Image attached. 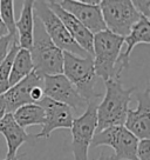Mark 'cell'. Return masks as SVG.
Here are the masks:
<instances>
[{"instance_id": "1", "label": "cell", "mask_w": 150, "mask_h": 160, "mask_svg": "<svg viewBox=\"0 0 150 160\" xmlns=\"http://www.w3.org/2000/svg\"><path fill=\"white\" fill-rule=\"evenodd\" d=\"M105 97L96 108L97 132L113 126L124 125L131 95L134 91H136V86L131 88H124L121 79L105 80Z\"/></svg>"}, {"instance_id": "2", "label": "cell", "mask_w": 150, "mask_h": 160, "mask_svg": "<svg viewBox=\"0 0 150 160\" xmlns=\"http://www.w3.org/2000/svg\"><path fill=\"white\" fill-rule=\"evenodd\" d=\"M30 57L34 65V71L45 75L62 74L63 67V52L54 45L40 20L34 15V32H33V45L30 48Z\"/></svg>"}, {"instance_id": "3", "label": "cell", "mask_w": 150, "mask_h": 160, "mask_svg": "<svg viewBox=\"0 0 150 160\" xmlns=\"http://www.w3.org/2000/svg\"><path fill=\"white\" fill-rule=\"evenodd\" d=\"M62 74L69 80L87 102L95 101L101 97L100 93L95 92L96 73L91 55L81 58L68 52H63Z\"/></svg>"}, {"instance_id": "4", "label": "cell", "mask_w": 150, "mask_h": 160, "mask_svg": "<svg viewBox=\"0 0 150 160\" xmlns=\"http://www.w3.org/2000/svg\"><path fill=\"white\" fill-rule=\"evenodd\" d=\"M124 38L105 30L94 34L93 38V62L96 77L103 81L116 79L115 68L120 57Z\"/></svg>"}, {"instance_id": "5", "label": "cell", "mask_w": 150, "mask_h": 160, "mask_svg": "<svg viewBox=\"0 0 150 160\" xmlns=\"http://www.w3.org/2000/svg\"><path fill=\"white\" fill-rule=\"evenodd\" d=\"M33 12L35 17L40 20L46 33L56 47H59L62 52H68L81 58L89 57V54L82 50L70 37L61 20L50 10L47 1H34Z\"/></svg>"}, {"instance_id": "6", "label": "cell", "mask_w": 150, "mask_h": 160, "mask_svg": "<svg viewBox=\"0 0 150 160\" xmlns=\"http://www.w3.org/2000/svg\"><path fill=\"white\" fill-rule=\"evenodd\" d=\"M100 10L105 28L122 38L129 34L142 18L129 0H103L100 1Z\"/></svg>"}, {"instance_id": "7", "label": "cell", "mask_w": 150, "mask_h": 160, "mask_svg": "<svg viewBox=\"0 0 150 160\" xmlns=\"http://www.w3.org/2000/svg\"><path fill=\"white\" fill-rule=\"evenodd\" d=\"M96 108V100L90 101L88 102L85 112L73 120L70 131L74 160H88V148L90 147L91 140L97 127Z\"/></svg>"}, {"instance_id": "8", "label": "cell", "mask_w": 150, "mask_h": 160, "mask_svg": "<svg viewBox=\"0 0 150 160\" xmlns=\"http://www.w3.org/2000/svg\"><path fill=\"white\" fill-rule=\"evenodd\" d=\"M137 144L138 139L124 126H113L95 133L90 146L94 148L99 146H109L115 152L113 155L115 160H137Z\"/></svg>"}, {"instance_id": "9", "label": "cell", "mask_w": 150, "mask_h": 160, "mask_svg": "<svg viewBox=\"0 0 150 160\" xmlns=\"http://www.w3.org/2000/svg\"><path fill=\"white\" fill-rule=\"evenodd\" d=\"M42 90L45 97L68 106L75 112L87 108L88 102L79 94L76 88L63 74L45 75Z\"/></svg>"}, {"instance_id": "10", "label": "cell", "mask_w": 150, "mask_h": 160, "mask_svg": "<svg viewBox=\"0 0 150 160\" xmlns=\"http://www.w3.org/2000/svg\"><path fill=\"white\" fill-rule=\"evenodd\" d=\"M56 2L62 10L79 20L93 35L107 30L100 4H89V0H60Z\"/></svg>"}, {"instance_id": "11", "label": "cell", "mask_w": 150, "mask_h": 160, "mask_svg": "<svg viewBox=\"0 0 150 160\" xmlns=\"http://www.w3.org/2000/svg\"><path fill=\"white\" fill-rule=\"evenodd\" d=\"M38 105L41 106L45 112V122L42 125V130L38 134L33 135L34 139H40V138L48 139L53 131L72 127L74 117L68 106L56 102L47 97H44L38 102Z\"/></svg>"}, {"instance_id": "12", "label": "cell", "mask_w": 150, "mask_h": 160, "mask_svg": "<svg viewBox=\"0 0 150 160\" xmlns=\"http://www.w3.org/2000/svg\"><path fill=\"white\" fill-rule=\"evenodd\" d=\"M138 140H149L150 137V88L147 87L137 97V107L127 112L124 125Z\"/></svg>"}, {"instance_id": "13", "label": "cell", "mask_w": 150, "mask_h": 160, "mask_svg": "<svg viewBox=\"0 0 150 160\" xmlns=\"http://www.w3.org/2000/svg\"><path fill=\"white\" fill-rule=\"evenodd\" d=\"M44 85V77L38 74L34 70L30 75L10 87L2 94L6 106V113H13L19 107L27 104H33L30 100V91L36 86Z\"/></svg>"}, {"instance_id": "14", "label": "cell", "mask_w": 150, "mask_h": 160, "mask_svg": "<svg viewBox=\"0 0 150 160\" xmlns=\"http://www.w3.org/2000/svg\"><path fill=\"white\" fill-rule=\"evenodd\" d=\"M150 42V22L149 19L147 18H141L136 22L134 27L131 28L130 33L124 38L125 50L122 52L121 51L117 64L115 68V77L116 79H121V75L123 70L129 68L130 54L134 50V47L140 44H145L148 45Z\"/></svg>"}, {"instance_id": "15", "label": "cell", "mask_w": 150, "mask_h": 160, "mask_svg": "<svg viewBox=\"0 0 150 160\" xmlns=\"http://www.w3.org/2000/svg\"><path fill=\"white\" fill-rule=\"evenodd\" d=\"M47 4L50 7V10L56 14V17L61 20V22L63 24L66 30L68 31V33L74 39L75 42L89 55H93V38H94V35L91 34L79 20H76L72 14L66 12L65 10H62L60 6L58 5L56 1L52 0V1H47Z\"/></svg>"}, {"instance_id": "16", "label": "cell", "mask_w": 150, "mask_h": 160, "mask_svg": "<svg viewBox=\"0 0 150 160\" xmlns=\"http://www.w3.org/2000/svg\"><path fill=\"white\" fill-rule=\"evenodd\" d=\"M0 134L4 135L7 144V155L6 158L13 160L16 158V152L22 144L30 141L33 135H30L24 128L15 122L12 113H6L0 119ZM34 139V138H33Z\"/></svg>"}, {"instance_id": "17", "label": "cell", "mask_w": 150, "mask_h": 160, "mask_svg": "<svg viewBox=\"0 0 150 160\" xmlns=\"http://www.w3.org/2000/svg\"><path fill=\"white\" fill-rule=\"evenodd\" d=\"M34 1H22V8L18 21H15L16 39L20 48L30 51L33 45V32H34Z\"/></svg>"}, {"instance_id": "18", "label": "cell", "mask_w": 150, "mask_h": 160, "mask_svg": "<svg viewBox=\"0 0 150 160\" xmlns=\"http://www.w3.org/2000/svg\"><path fill=\"white\" fill-rule=\"evenodd\" d=\"M33 70H34V65L32 61L30 52L28 50L19 48L13 59V64L11 68L10 79H8L10 87L14 86L27 75H30L33 72Z\"/></svg>"}, {"instance_id": "19", "label": "cell", "mask_w": 150, "mask_h": 160, "mask_svg": "<svg viewBox=\"0 0 150 160\" xmlns=\"http://www.w3.org/2000/svg\"><path fill=\"white\" fill-rule=\"evenodd\" d=\"M15 122L25 130L30 126H42L45 122V112L38 104H27L15 110L13 113Z\"/></svg>"}, {"instance_id": "20", "label": "cell", "mask_w": 150, "mask_h": 160, "mask_svg": "<svg viewBox=\"0 0 150 160\" xmlns=\"http://www.w3.org/2000/svg\"><path fill=\"white\" fill-rule=\"evenodd\" d=\"M19 45L18 41H15L12 44L8 54L6 55L5 60L1 62L0 65V94H4L6 91L10 88L8 85V79H10L11 68H12V64H13V59H14L16 52L19 51Z\"/></svg>"}, {"instance_id": "21", "label": "cell", "mask_w": 150, "mask_h": 160, "mask_svg": "<svg viewBox=\"0 0 150 160\" xmlns=\"http://www.w3.org/2000/svg\"><path fill=\"white\" fill-rule=\"evenodd\" d=\"M0 19L7 28L8 34L16 35L14 1H12V0H0Z\"/></svg>"}, {"instance_id": "22", "label": "cell", "mask_w": 150, "mask_h": 160, "mask_svg": "<svg viewBox=\"0 0 150 160\" xmlns=\"http://www.w3.org/2000/svg\"><path fill=\"white\" fill-rule=\"evenodd\" d=\"M15 41H18L16 35L12 34H7L6 37L0 39V65L5 60L6 55L8 54V51H10L12 44L15 42Z\"/></svg>"}, {"instance_id": "23", "label": "cell", "mask_w": 150, "mask_h": 160, "mask_svg": "<svg viewBox=\"0 0 150 160\" xmlns=\"http://www.w3.org/2000/svg\"><path fill=\"white\" fill-rule=\"evenodd\" d=\"M136 158L137 160H150V140H138Z\"/></svg>"}, {"instance_id": "24", "label": "cell", "mask_w": 150, "mask_h": 160, "mask_svg": "<svg viewBox=\"0 0 150 160\" xmlns=\"http://www.w3.org/2000/svg\"><path fill=\"white\" fill-rule=\"evenodd\" d=\"M133 2V5L135 7V10L140 13L143 18H147V19H149L150 17V1L149 0H134V1H131Z\"/></svg>"}, {"instance_id": "25", "label": "cell", "mask_w": 150, "mask_h": 160, "mask_svg": "<svg viewBox=\"0 0 150 160\" xmlns=\"http://www.w3.org/2000/svg\"><path fill=\"white\" fill-rule=\"evenodd\" d=\"M6 114V106H5V101H4V98H2V94H0V119Z\"/></svg>"}, {"instance_id": "26", "label": "cell", "mask_w": 150, "mask_h": 160, "mask_svg": "<svg viewBox=\"0 0 150 160\" xmlns=\"http://www.w3.org/2000/svg\"><path fill=\"white\" fill-rule=\"evenodd\" d=\"M7 34H8L7 28H6L5 25H4V22H2L1 19H0V39H1V38H4V37H6Z\"/></svg>"}, {"instance_id": "27", "label": "cell", "mask_w": 150, "mask_h": 160, "mask_svg": "<svg viewBox=\"0 0 150 160\" xmlns=\"http://www.w3.org/2000/svg\"><path fill=\"white\" fill-rule=\"evenodd\" d=\"M103 160H115V159H114V157L111 155V157H105V159Z\"/></svg>"}, {"instance_id": "28", "label": "cell", "mask_w": 150, "mask_h": 160, "mask_svg": "<svg viewBox=\"0 0 150 160\" xmlns=\"http://www.w3.org/2000/svg\"><path fill=\"white\" fill-rule=\"evenodd\" d=\"M105 159V157L103 155H101V157H99V159H96V160H103Z\"/></svg>"}, {"instance_id": "29", "label": "cell", "mask_w": 150, "mask_h": 160, "mask_svg": "<svg viewBox=\"0 0 150 160\" xmlns=\"http://www.w3.org/2000/svg\"><path fill=\"white\" fill-rule=\"evenodd\" d=\"M1 160H10V159H7V158H5V159H1Z\"/></svg>"}, {"instance_id": "30", "label": "cell", "mask_w": 150, "mask_h": 160, "mask_svg": "<svg viewBox=\"0 0 150 160\" xmlns=\"http://www.w3.org/2000/svg\"><path fill=\"white\" fill-rule=\"evenodd\" d=\"M13 160H18V159H16V158H14V159H13Z\"/></svg>"}]
</instances>
